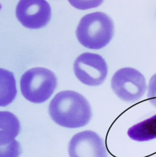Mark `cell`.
Returning <instances> with one entry per match:
<instances>
[{"label":"cell","instance_id":"5","mask_svg":"<svg viewBox=\"0 0 156 157\" xmlns=\"http://www.w3.org/2000/svg\"><path fill=\"white\" fill-rule=\"evenodd\" d=\"M73 69L82 83L92 86L101 85L108 73L107 65L101 56L92 53L80 55L74 62Z\"/></svg>","mask_w":156,"mask_h":157},{"label":"cell","instance_id":"3","mask_svg":"<svg viewBox=\"0 0 156 157\" xmlns=\"http://www.w3.org/2000/svg\"><path fill=\"white\" fill-rule=\"evenodd\" d=\"M20 90L23 97L35 104L48 100L57 86V78L53 71L44 67H34L21 77Z\"/></svg>","mask_w":156,"mask_h":157},{"label":"cell","instance_id":"7","mask_svg":"<svg viewBox=\"0 0 156 157\" xmlns=\"http://www.w3.org/2000/svg\"><path fill=\"white\" fill-rule=\"evenodd\" d=\"M68 152L70 157H107L103 140L92 131H84L73 136Z\"/></svg>","mask_w":156,"mask_h":157},{"label":"cell","instance_id":"11","mask_svg":"<svg viewBox=\"0 0 156 157\" xmlns=\"http://www.w3.org/2000/svg\"><path fill=\"white\" fill-rule=\"evenodd\" d=\"M20 153V145L16 140L8 144L7 146H1V157H19Z\"/></svg>","mask_w":156,"mask_h":157},{"label":"cell","instance_id":"10","mask_svg":"<svg viewBox=\"0 0 156 157\" xmlns=\"http://www.w3.org/2000/svg\"><path fill=\"white\" fill-rule=\"evenodd\" d=\"M1 74V102L0 106H6L11 103L17 94L16 82L11 72L0 69Z\"/></svg>","mask_w":156,"mask_h":157},{"label":"cell","instance_id":"4","mask_svg":"<svg viewBox=\"0 0 156 157\" xmlns=\"http://www.w3.org/2000/svg\"><path fill=\"white\" fill-rule=\"evenodd\" d=\"M111 85L121 100L128 102L139 100L147 89L144 76L132 67H124L117 71L111 78Z\"/></svg>","mask_w":156,"mask_h":157},{"label":"cell","instance_id":"6","mask_svg":"<svg viewBox=\"0 0 156 157\" xmlns=\"http://www.w3.org/2000/svg\"><path fill=\"white\" fill-rule=\"evenodd\" d=\"M16 16L24 27L41 29L51 19V7L44 0H21L17 4Z\"/></svg>","mask_w":156,"mask_h":157},{"label":"cell","instance_id":"12","mask_svg":"<svg viewBox=\"0 0 156 157\" xmlns=\"http://www.w3.org/2000/svg\"><path fill=\"white\" fill-rule=\"evenodd\" d=\"M148 90V98L156 108V73L150 78Z\"/></svg>","mask_w":156,"mask_h":157},{"label":"cell","instance_id":"2","mask_svg":"<svg viewBox=\"0 0 156 157\" xmlns=\"http://www.w3.org/2000/svg\"><path fill=\"white\" fill-rule=\"evenodd\" d=\"M114 23L110 17L102 12H95L84 16L76 30L78 40L92 50L106 46L114 35Z\"/></svg>","mask_w":156,"mask_h":157},{"label":"cell","instance_id":"9","mask_svg":"<svg viewBox=\"0 0 156 157\" xmlns=\"http://www.w3.org/2000/svg\"><path fill=\"white\" fill-rule=\"evenodd\" d=\"M127 134L136 141H148L156 139V114L129 128Z\"/></svg>","mask_w":156,"mask_h":157},{"label":"cell","instance_id":"1","mask_svg":"<svg viewBox=\"0 0 156 157\" xmlns=\"http://www.w3.org/2000/svg\"><path fill=\"white\" fill-rule=\"evenodd\" d=\"M49 114L56 124L67 128L86 125L92 115L88 100L72 90H64L56 94L50 102Z\"/></svg>","mask_w":156,"mask_h":157},{"label":"cell","instance_id":"8","mask_svg":"<svg viewBox=\"0 0 156 157\" xmlns=\"http://www.w3.org/2000/svg\"><path fill=\"white\" fill-rule=\"evenodd\" d=\"M1 122V146H5L15 140L20 132V123L17 117L11 112H0Z\"/></svg>","mask_w":156,"mask_h":157}]
</instances>
